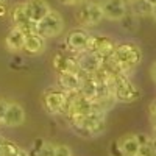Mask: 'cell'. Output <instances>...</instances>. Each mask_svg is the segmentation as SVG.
Here are the masks:
<instances>
[{"label": "cell", "mask_w": 156, "mask_h": 156, "mask_svg": "<svg viewBox=\"0 0 156 156\" xmlns=\"http://www.w3.org/2000/svg\"><path fill=\"white\" fill-rule=\"evenodd\" d=\"M117 142H119V147H120L123 156H136L137 154L139 144L136 140V134H125Z\"/></svg>", "instance_id": "18"}, {"label": "cell", "mask_w": 156, "mask_h": 156, "mask_svg": "<svg viewBox=\"0 0 156 156\" xmlns=\"http://www.w3.org/2000/svg\"><path fill=\"white\" fill-rule=\"evenodd\" d=\"M150 114H156V100H153L150 105Z\"/></svg>", "instance_id": "31"}, {"label": "cell", "mask_w": 156, "mask_h": 156, "mask_svg": "<svg viewBox=\"0 0 156 156\" xmlns=\"http://www.w3.org/2000/svg\"><path fill=\"white\" fill-rule=\"evenodd\" d=\"M64 28L62 17L58 11L50 9L47 14L36 23V33L39 36H42L44 39L47 37H55L58 36Z\"/></svg>", "instance_id": "4"}, {"label": "cell", "mask_w": 156, "mask_h": 156, "mask_svg": "<svg viewBox=\"0 0 156 156\" xmlns=\"http://www.w3.org/2000/svg\"><path fill=\"white\" fill-rule=\"evenodd\" d=\"M44 144H45V140H44L42 137H36L34 142H33V145H31V148H30V151H28L27 154H28V156H37L39 150L44 147Z\"/></svg>", "instance_id": "23"}, {"label": "cell", "mask_w": 156, "mask_h": 156, "mask_svg": "<svg viewBox=\"0 0 156 156\" xmlns=\"http://www.w3.org/2000/svg\"><path fill=\"white\" fill-rule=\"evenodd\" d=\"M87 39H89V34L84 31V30H73L67 34V39H66V47L70 50V51H75V53H81L86 48V44H87Z\"/></svg>", "instance_id": "12"}, {"label": "cell", "mask_w": 156, "mask_h": 156, "mask_svg": "<svg viewBox=\"0 0 156 156\" xmlns=\"http://www.w3.org/2000/svg\"><path fill=\"white\" fill-rule=\"evenodd\" d=\"M55 156H72V151L67 145H55Z\"/></svg>", "instance_id": "25"}, {"label": "cell", "mask_w": 156, "mask_h": 156, "mask_svg": "<svg viewBox=\"0 0 156 156\" xmlns=\"http://www.w3.org/2000/svg\"><path fill=\"white\" fill-rule=\"evenodd\" d=\"M147 2H150V3H151V5H153V6H154V5H156V0H147Z\"/></svg>", "instance_id": "37"}, {"label": "cell", "mask_w": 156, "mask_h": 156, "mask_svg": "<svg viewBox=\"0 0 156 156\" xmlns=\"http://www.w3.org/2000/svg\"><path fill=\"white\" fill-rule=\"evenodd\" d=\"M98 5L105 19L120 20L126 14V3L123 0H100Z\"/></svg>", "instance_id": "8"}, {"label": "cell", "mask_w": 156, "mask_h": 156, "mask_svg": "<svg viewBox=\"0 0 156 156\" xmlns=\"http://www.w3.org/2000/svg\"><path fill=\"white\" fill-rule=\"evenodd\" d=\"M6 14V6L3 3H0V17H3Z\"/></svg>", "instance_id": "30"}, {"label": "cell", "mask_w": 156, "mask_h": 156, "mask_svg": "<svg viewBox=\"0 0 156 156\" xmlns=\"http://www.w3.org/2000/svg\"><path fill=\"white\" fill-rule=\"evenodd\" d=\"M109 154L111 156H123L122 154V150L119 147V142H117V140H112L111 144H109Z\"/></svg>", "instance_id": "26"}, {"label": "cell", "mask_w": 156, "mask_h": 156, "mask_svg": "<svg viewBox=\"0 0 156 156\" xmlns=\"http://www.w3.org/2000/svg\"><path fill=\"white\" fill-rule=\"evenodd\" d=\"M136 156H156V140L150 139L145 145H140Z\"/></svg>", "instance_id": "21"}, {"label": "cell", "mask_w": 156, "mask_h": 156, "mask_svg": "<svg viewBox=\"0 0 156 156\" xmlns=\"http://www.w3.org/2000/svg\"><path fill=\"white\" fill-rule=\"evenodd\" d=\"M11 17H12V23H14V27L19 28L23 34L36 33V23L31 22V20L28 19V16L25 14L23 3H17L14 8H12Z\"/></svg>", "instance_id": "9"}, {"label": "cell", "mask_w": 156, "mask_h": 156, "mask_svg": "<svg viewBox=\"0 0 156 156\" xmlns=\"http://www.w3.org/2000/svg\"><path fill=\"white\" fill-rule=\"evenodd\" d=\"M151 16H153V19H154V22H156V5L153 6V11H151Z\"/></svg>", "instance_id": "34"}, {"label": "cell", "mask_w": 156, "mask_h": 156, "mask_svg": "<svg viewBox=\"0 0 156 156\" xmlns=\"http://www.w3.org/2000/svg\"><path fill=\"white\" fill-rule=\"evenodd\" d=\"M23 120H25L23 108L19 103H8V108H6V112L3 115L2 123L6 126H19L23 123Z\"/></svg>", "instance_id": "13"}, {"label": "cell", "mask_w": 156, "mask_h": 156, "mask_svg": "<svg viewBox=\"0 0 156 156\" xmlns=\"http://www.w3.org/2000/svg\"><path fill=\"white\" fill-rule=\"evenodd\" d=\"M154 140H156V128H154Z\"/></svg>", "instance_id": "38"}, {"label": "cell", "mask_w": 156, "mask_h": 156, "mask_svg": "<svg viewBox=\"0 0 156 156\" xmlns=\"http://www.w3.org/2000/svg\"><path fill=\"white\" fill-rule=\"evenodd\" d=\"M126 5H129V9L134 16H151L153 5L147 0H129Z\"/></svg>", "instance_id": "19"}, {"label": "cell", "mask_w": 156, "mask_h": 156, "mask_svg": "<svg viewBox=\"0 0 156 156\" xmlns=\"http://www.w3.org/2000/svg\"><path fill=\"white\" fill-rule=\"evenodd\" d=\"M111 59L119 66L123 72L133 70L142 59V51L136 44L131 42H123L117 44L114 47V51L111 55Z\"/></svg>", "instance_id": "2"}, {"label": "cell", "mask_w": 156, "mask_h": 156, "mask_svg": "<svg viewBox=\"0 0 156 156\" xmlns=\"http://www.w3.org/2000/svg\"><path fill=\"white\" fill-rule=\"evenodd\" d=\"M6 108H8V101L3 100V98H0V123H2V120H3V115L6 112Z\"/></svg>", "instance_id": "28"}, {"label": "cell", "mask_w": 156, "mask_h": 156, "mask_svg": "<svg viewBox=\"0 0 156 156\" xmlns=\"http://www.w3.org/2000/svg\"><path fill=\"white\" fill-rule=\"evenodd\" d=\"M17 156H28V154H27V151H23V150H20V153H19Z\"/></svg>", "instance_id": "35"}, {"label": "cell", "mask_w": 156, "mask_h": 156, "mask_svg": "<svg viewBox=\"0 0 156 156\" xmlns=\"http://www.w3.org/2000/svg\"><path fill=\"white\" fill-rule=\"evenodd\" d=\"M75 17L81 27H95L105 19L97 2H83L78 8Z\"/></svg>", "instance_id": "5"}, {"label": "cell", "mask_w": 156, "mask_h": 156, "mask_svg": "<svg viewBox=\"0 0 156 156\" xmlns=\"http://www.w3.org/2000/svg\"><path fill=\"white\" fill-rule=\"evenodd\" d=\"M58 81L62 90H80V86H81V80L78 78L76 73H72V72H59Z\"/></svg>", "instance_id": "16"}, {"label": "cell", "mask_w": 156, "mask_h": 156, "mask_svg": "<svg viewBox=\"0 0 156 156\" xmlns=\"http://www.w3.org/2000/svg\"><path fill=\"white\" fill-rule=\"evenodd\" d=\"M37 156H55V145L50 144V142H45L44 147L39 150Z\"/></svg>", "instance_id": "24"}, {"label": "cell", "mask_w": 156, "mask_h": 156, "mask_svg": "<svg viewBox=\"0 0 156 156\" xmlns=\"http://www.w3.org/2000/svg\"><path fill=\"white\" fill-rule=\"evenodd\" d=\"M151 123H153V128H156V114H151Z\"/></svg>", "instance_id": "33"}, {"label": "cell", "mask_w": 156, "mask_h": 156, "mask_svg": "<svg viewBox=\"0 0 156 156\" xmlns=\"http://www.w3.org/2000/svg\"><path fill=\"white\" fill-rule=\"evenodd\" d=\"M111 86H112V95L117 101L131 103V101H134L140 97V89L129 80L125 73L112 78Z\"/></svg>", "instance_id": "3"}, {"label": "cell", "mask_w": 156, "mask_h": 156, "mask_svg": "<svg viewBox=\"0 0 156 156\" xmlns=\"http://www.w3.org/2000/svg\"><path fill=\"white\" fill-rule=\"evenodd\" d=\"M20 147L17 144L11 140H3V145H2V150H0V156H17L20 153Z\"/></svg>", "instance_id": "20"}, {"label": "cell", "mask_w": 156, "mask_h": 156, "mask_svg": "<svg viewBox=\"0 0 156 156\" xmlns=\"http://www.w3.org/2000/svg\"><path fill=\"white\" fill-rule=\"evenodd\" d=\"M61 3L64 5H76V3H83V2H87V0H59Z\"/></svg>", "instance_id": "29"}, {"label": "cell", "mask_w": 156, "mask_h": 156, "mask_svg": "<svg viewBox=\"0 0 156 156\" xmlns=\"http://www.w3.org/2000/svg\"><path fill=\"white\" fill-rule=\"evenodd\" d=\"M23 9H25V14L28 16V19L37 23L50 11V6L45 0H27L23 3Z\"/></svg>", "instance_id": "10"}, {"label": "cell", "mask_w": 156, "mask_h": 156, "mask_svg": "<svg viewBox=\"0 0 156 156\" xmlns=\"http://www.w3.org/2000/svg\"><path fill=\"white\" fill-rule=\"evenodd\" d=\"M123 2H125V3H128V2H129V0H123Z\"/></svg>", "instance_id": "39"}, {"label": "cell", "mask_w": 156, "mask_h": 156, "mask_svg": "<svg viewBox=\"0 0 156 156\" xmlns=\"http://www.w3.org/2000/svg\"><path fill=\"white\" fill-rule=\"evenodd\" d=\"M53 67L55 70L59 72H72L76 73V70L80 69L78 66V59L73 55H66V53H56L53 58Z\"/></svg>", "instance_id": "11"}, {"label": "cell", "mask_w": 156, "mask_h": 156, "mask_svg": "<svg viewBox=\"0 0 156 156\" xmlns=\"http://www.w3.org/2000/svg\"><path fill=\"white\" fill-rule=\"evenodd\" d=\"M151 76H153V80L156 81V62L151 66Z\"/></svg>", "instance_id": "32"}, {"label": "cell", "mask_w": 156, "mask_h": 156, "mask_svg": "<svg viewBox=\"0 0 156 156\" xmlns=\"http://www.w3.org/2000/svg\"><path fill=\"white\" fill-rule=\"evenodd\" d=\"M151 137H148L147 134H144V133H140V134H136V140H137V144H139V147L140 145H145L147 142L150 140Z\"/></svg>", "instance_id": "27"}, {"label": "cell", "mask_w": 156, "mask_h": 156, "mask_svg": "<svg viewBox=\"0 0 156 156\" xmlns=\"http://www.w3.org/2000/svg\"><path fill=\"white\" fill-rule=\"evenodd\" d=\"M3 140H5V139H3L2 136H0V150H2V145H3Z\"/></svg>", "instance_id": "36"}, {"label": "cell", "mask_w": 156, "mask_h": 156, "mask_svg": "<svg viewBox=\"0 0 156 156\" xmlns=\"http://www.w3.org/2000/svg\"><path fill=\"white\" fill-rule=\"evenodd\" d=\"M69 123L76 134H80L83 137H92V136L100 134L105 129V112L92 111Z\"/></svg>", "instance_id": "1"}, {"label": "cell", "mask_w": 156, "mask_h": 156, "mask_svg": "<svg viewBox=\"0 0 156 156\" xmlns=\"http://www.w3.org/2000/svg\"><path fill=\"white\" fill-rule=\"evenodd\" d=\"M0 3H3V0H0Z\"/></svg>", "instance_id": "40"}, {"label": "cell", "mask_w": 156, "mask_h": 156, "mask_svg": "<svg viewBox=\"0 0 156 156\" xmlns=\"http://www.w3.org/2000/svg\"><path fill=\"white\" fill-rule=\"evenodd\" d=\"M137 16L134 14H125L122 19H120V23H122V27L126 30V31H136L137 28Z\"/></svg>", "instance_id": "22"}, {"label": "cell", "mask_w": 156, "mask_h": 156, "mask_svg": "<svg viewBox=\"0 0 156 156\" xmlns=\"http://www.w3.org/2000/svg\"><path fill=\"white\" fill-rule=\"evenodd\" d=\"M76 59H78V66H80V69L86 70L87 73L95 72L101 66V62H103V59L98 55L87 53V51H81V56H76Z\"/></svg>", "instance_id": "15"}, {"label": "cell", "mask_w": 156, "mask_h": 156, "mask_svg": "<svg viewBox=\"0 0 156 156\" xmlns=\"http://www.w3.org/2000/svg\"><path fill=\"white\" fill-rule=\"evenodd\" d=\"M45 48V39L42 36H39L37 33H30L25 34V41H23V48L27 53L30 55H37Z\"/></svg>", "instance_id": "14"}, {"label": "cell", "mask_w": 156, "mask_h": 156, "mask_svg": "<svg viewBox=\"0 0 156 156\" xmlns=\"http://www.w3.org/2000/svg\"><path fill=\"white\" fill-rule=\"evenodd\" d=\"M23 41H25V34L16 27L12 30H9V33L5 37V44H6L8 50H11V51L22 50L23 48Z\"/></svg>", "instance_id": "17"}, {"label": "cell", "mask_w": 156, "mask_h": 156, "mask_svg": "<svg viewBox=\"0 0 156 156\" xmlns=\"http://www.w3.org/2000/svg\"><path fill=\"white\" fill-rule=\"evenodd\" d=\"M42 103L47 112L64 114V109H66V92L58 89H47L42 95Z\"/></svg>", "instance_id": "7"}, {"label": "cell", "mask_w": 156, "mask_h": 156, "mask_svg": "<svg viewBox=\"0 0 156 156\" xmlns=\"http://www.w3.org/2000/svg\"><path fill=\"white\" fill-rule=\"evenodd\" d=\"M114 42L111 41L109 37L106 36H101V34H89V39H87V44H86V48L84 51L87 53H95L98 55L103 61L105 59H109L112 51H114Z\"/></svg>", "instance_id": "6"}]
</instances>
